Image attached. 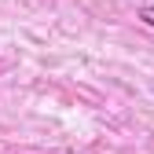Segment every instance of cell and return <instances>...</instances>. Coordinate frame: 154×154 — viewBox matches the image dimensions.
I'll return each mask as SVG.
<instances>
[{"mask_svg":"<svg viewBox=\"0 0 154 154\" xmlns=\"http://www.w3.org/2000/svg\"><path fill=\"white\" fill-rule=\"evenodd\" d=\"M140 15H143V22H150V26H154V8H143Z\"/></svg>","mask_w":154,"mask_h":154,"instance_id":"cell-1","label":"cell"}]
</instances>
